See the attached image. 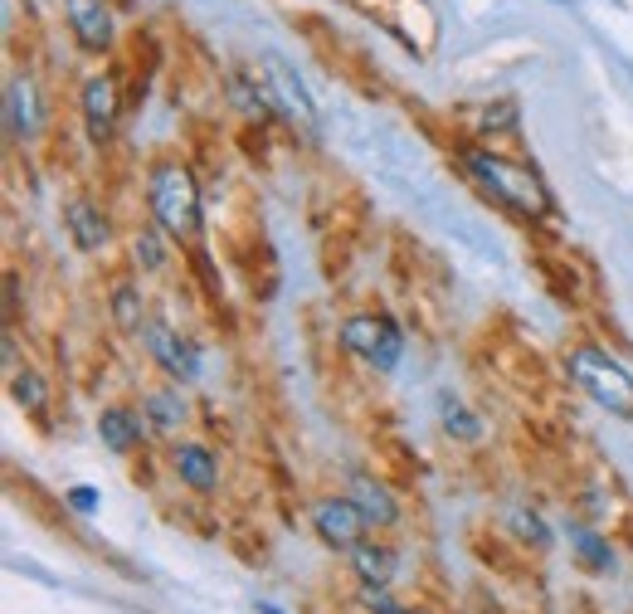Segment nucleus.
I'll return each mask as SVG.
<instances>
[{"label":"nucleus","mask_w":633,"mask_h":614,"mask_svg":"<svg viewBox=\"0 0 633 614\" xmlns=\"http://www.w3.org/2000/svg\"><path fill=\"white\" fill-rule=\"evenodd\" d=\"M463 171H468L492 200H502L507 210H517L526 220H551V215H556V195L546 191V181H541L531 166L512 161V156L487 152V147H463Z\"/></svg>","instance_id":"f257e3e1"},{"label":"nucleus","mask_w":633,"mask_h":614,"mask_svg":"<svg viewBox=\"0 0 633 614\" xmlns=\"http://www.w3.org/2000/svg\"><path fill=\"white\" fill-rule=\"evenodd\" d=\"M147 205L156 225L171 239H195L200 234V191L181 161H156L147 176Z\"/></svg>","instance_id":"f03ea898"},{"label":"nucleus","mask_w":633,"mask_h":614,"mask_svg":"<svg viewBox=\"0 0 633 614\" xmlns=\"http://www.w3.org/2000/svg\"><path fill=\"white\" fill-rule=\"evenodd\" d=\"M565 371H570V381L580 385L585 395H595L604 410L633 415V376L614 361V356H604L595 346H575V351L565 356Z\"/></svg>","instance_id":"7ed1b4c3"},{"label":"nucleus","mask_w":633,"mask_h":614,"mask_svg":"<svg viewBox=\"0 0 633 614\" xmlns=\"http://www.w3.org/2000/svg\"><path fill=\"white\" fill-rule=\"evenodd\" d=\"M341 346L361 361H371L375 371H395L400 356H405V337L400 327L385 317V312H356L341 322Z\"/></svg>","instance_id":"20e7f679"},{"label":"nucleus","mask_w":633,"mask_h":614,"mask_svg":"<svg viewBox=\"0 0 633 614\" xmlns=\"http://www.w3.org/2000/svg\"><path fill=\"white\" fill-rule=\"evenodd\" d=\"M254 88L268 98V108H273V113L293 117L298 127H317V108H312L307 88L293 78L288 64H278V59H259V83H254Z\"/></svg>","instance_id":"39448f33"},{"label":"nucleus","mask_w":633,"mask_h":614,"mask_svg":"<svg viewBox=\"0 0 633 614\" xmlns=\"http://www.w3.org/2000/svg\"><path fill=\"white\" fill-rule=\"evenodd\" d=\"M312 527H317V537L336 546V551H351L356 541H361V527H366V517H361V507L351 498H327L312 507Z\"/></svg>","instance_id":"423d86ee"},{"label":"nucleus","mask_w":633,"mask_h":614,"mask_svg":"<svg viewBox=\"0 0 633 614\" xmlns=\"http://www.w3.org/2000/svg\"><path fill=\"white\" fill-rule=\"evenodd\" d=\"M147 346H151V356H156V366H161V371H171V376H181V381H190V376L200 371L195 346L181 342L166 322H147Z\"/></svg>","instance_id":"0eeeda50"},{"label":"nucleus","mask_w":633,"mask_h":614,"mask_svg":"<svg viewBox=\"0 0 633 614\" xmlns=\"http://www.w3.org/2000/svg\"><path fill=\"white\" fill-rule=\"evenodd\" d=\"M351 502L361 507L366 527H395L400 522V502L390 498V488L375 483L371 473H351Z\"/></svg>","instance_id":"6e6552de"},{"label":"nucleus","mask_w":633,"mask_h":614,"mask_svg":"<svg viewBox=\"0 0 633 614\" xmlns=\"http://www.w3.org/2000/svg\"><path fill=\"white\" fill-rule=\"evenodd\" d=\"M69 5V25H74V39L88 49V54H98V49H108L112 44V20H108V5L103 0H64Z\"/></svg>","instance_id":"1a4fd4ad"},{"label":"nucleus","mask_w":633,"mask_h":614,"mask_svg":"<svg viewBox=\"0 0 633 614\" xmlns=\"http://www.w3.org/2000/svg\"><path fill=\"white\" fill-rule=\"evenodd\" d=\"M83 117H88V132H93L98 142H108L112 127H117V83H112L108 74L83 83Z\"/></svg>","instance_id":"9d476101"},{"label":"nucleus","mask_w":633,"mask_h":614,"mask_svg":"<svg viewBox=\"0 0 633 614\" xmlns=\"http://www.w3.org/2000/svg\"><path fill=\"white\" fill-rule=\"evenodd\" d=\"M64 225H69V234L78 239V249H103L112 239L108 215H103L93 200H83V195H74V200L64 205Z\"/></svg>","instance_id":"9b49d317"},{"label":"nucleus","mask_w":633,"mask_h":614,"mask_svg":"<svg viewBox=\"0 0 633 614\" xmlns=\"http://www.w3.org/2000/svg\"><path fill=\"white\" fill-rule=\"evenodd\" d=\"M147 429H151V420H142V415L127 410V405H108V410L98 415V434H103V444H108L112 454H127L132 444H142Z\"/></svg>","instance_id":"f8f14e48"},{"label":"nucleus","mask_w":633,"mask_h":614,"mask_svg":"<svg viewBox=\"0 0 633 614\" xmlns=\"http://www.w3.org/2000/svg\"><path fill=\"white\" fill-rule=\"evenodd\" d=\"M346 556H351V571L361 576V585H390L395 571H400V556L380 541H356Z\"/></svg>","instance_id":"ddd939ff"},{"label":"nucleus","mask_w":633,"mask_h":614,"mask_svg":"<svg viewBox=\"0 0 633 614\" xmlns=\"http://www.w3.org/2000/svg\"><path fill=\"white\" fill-rule=\"evenodd\" d=\"M176 473L195 493H215L220 488V463L205 444H176Z\"/></svg>","instance_id":"4468645a"},{"label":"nucleus","mask_w":633,"mask_h":614,"mask_svg":"<svg viewBox=\"0 0 633 614\" xmlns=\"http://www.w3.org/2000/svg\"><path fill=\"white\" fill-rule=\"evenodd\" d=\"M39 122H44V108H39L35 78H15V83H10V127L25 132V137H35Z\"/></svg>","instance_id":"2eb2a0df"},{"label":"nucleus","mask_w":633,"mask_h":614,"mask_svg":"<svg viewBox=\"0 0 633 614\" xmlns=\"http://www.w3.org/2000/svg\"><path fill=\"white\" fill-rule=\"evenodd\" d=\"M147 420H151L156 434L181 429V420H186V400H181L176 390H151V395H147Z\"/></svg>","instance_id":"dca6fc26"},{"label":"nucleus","mask_w":633,"mask_h":614,"mask_svg":"<svg viewBox=\"0 0 633 614\" xmlns=\"http://www.w3.org/2000/svg\"><path fill=\"white\" fill-rule=\"evenodd\" d=\"M10 395H15V405L25 415H44V405H49V385L39 381L35 371H15L10 376Z\"/></svg>","instance_id":"f3484780"},{"label":"nucleus","mask_w":633,"mask_h":614,"mask_svg":"<svg viewBox=\"0 0 633 614\" xmlns=\"http://www.w3.org/2000/svg\"><path fill=\"white\" fill-rule=\"evenodd\" d=\"M439 420H444V429H448V434H458V439H478V434H483V424L468 415V405H463L453 390L439 395Z\"/></svg>","instance_id":"a211bd4d"},{"label":"nucleus","mask_w":633,"mask_h":614,"mask_svg":"<svg viewBox=\"0 0 633 614\" xmlns=\"http://www.w3.org/2000/svg\"><path fill=\"white\" fill-rule=\"evenodd\" d=\"M112 317H117V327H122V332H142L147 307H142V293H137L132 283H122V288L112 293Z\"/></svg>","instance_id":"6ab92c4d"},{"label":"nucleus","mask_w":633,"mask_h":614,"mask_svg":"<svg viewBox=\"0 0 633 614\" xmlns=\"http://www.w3.org/2000/svg\"><path fill=\"white\" fill-rule=\"evenodd\" d=\"M512 527H517V537L531 541L536 551H551V532H546V522H541L536 512H512Z\"/></svg>","instance_id":"aec40b11"},{"label":"nucleus","mask_w":633,"mask_h":614,"mask_svg":"<svg viewBox=\"0 0 633 614\" xmlns=\"http://www.w3.org/2000/svg\"><path fill=\"white\" fill-rule=\"evenodd\" d=\"M361 605H366L371 614H414V610H405L385 585H361Z\"/></svg>","instance_id":"412c9836"},{"label":"nucleus","mask_w":633,"mask_h":614,"mask_svg":"<svg viewBox=\"0 0 633 614\" xmlns=\"http://www.w3.org/2000/svg\"><path fill=\"white\" fill-rule=\"evenodd\" d=\"M570 537L580 541V556H585V561H590L595 571H609V566H614V551H609V546H604L599 537H590V532H580V527H575Z\"/></svg>","instance_id":"4be33fe9"},{"label":"nucleus","mask_w":633,"mask_h":614,"mask_svg":"<svg viewBox=\"0 0 633 614\" xmlns=\"http://www.w3.org/2000/svg\"><path fill=\"white\" fill-rule=\"evenodd\" d=\"M137 259H142L147 269H161L166 249H161V234H156V230H142V234H137Z\"/></svg>","instance_id":"5701e85b"},{"label":"nucleus","mask_w":633,"mask_h":614,"mask_svg":"<svg viewBox=\"0 0 633 614\" xmlns=\"http://www.w3.org/2000/svg\"><path fill=\"white\" fill-rule=\"evenodd\" d=\"M69 507H74V512H93V507H98V493H93V488H74V493H69Z\"/></svg>","instance_id":"b1692460"},{"label":"nucleus","mask_w":633,"mask_h":614,"mask_svg":"<svg viewBox=\"0 0 633 614\" xmlns=\"http://www.w3.org/2000/svg\"><path fill=\"white\" fill-rule=\"evenodd\" d=\"M259 614H283V610L278 605H259Z\"/></svg>","instance_id":"393cba45"},{"label":"nucleus","mask_w":633,"mask_h":614,"mask_svg":"<svg viewBox=\"0 0 633 614\" xmlns=\"http://www.w3.org/2000/svg\"><path fill=\"white\" fill-rule=\"evenodd\" d=\"M414 614H424V610H414Z\"/></svg>","instance_id":"a878e982"}]
</instances>
